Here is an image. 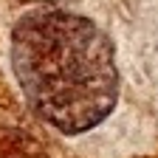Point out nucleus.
<instances>
[{"mask_svg": "<svg viewBox=\"0 0 158 158\" xmlns=\"http://www.w3.org/2000/svg\"><path fill=\"white\" fill-rule=\"evenodd\" d=\"M11 65L34 113L65 135L102 124L118 102L116 45L82 14L26 11L11 31Z\"/></svg>", "mask_w": 158, "mask_h": 158, "instance_id": "obj_1", "label": "nucleus"}, {"mask_svg": "<svg viewBox=\"0 0 158 158\" xmlns=\"http://www.w3.org/2000/svg\"><path fill=\"white\" fill-rule=\"evenodd\" d=\"M152 65H155V82H158V43H155V54H152Z\"/></svg>", "mask_w": 158, "mask_h": 158, "instance_id": "obj_2", "label": "nucleus"}]
</instances>
